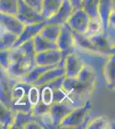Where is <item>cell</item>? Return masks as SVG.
Returning a JSON list of instances; mask_svg holds the SVG:
<instances>
[{"label": "cell", "instance_id": "1", "mask_svg": "<svg viewBox=\"0 0 115 129\" xmlns=\"http://www.w3.org/2000/svg\"><path fill=\"white\" fill-rule=\"evenodd\" d=\"M34 40H29L16 47H12L10 53V64L6 72L10 77L21 80L36 66Z\"/></svg>", "mask_w": 115, "mask_h": 129}, {"label": "cell", "instance_id": "2", "mask_svg": "<svg viewBox=\"0 0 115 129\" xmlns=\"http://www.w3.org/2000/svg\"><path fill=\"white\" fill-rule=\"evenodd\" d=\"M62 88L67 94L68 103L76 108L83 105L93 95L96 85H92L81 82L77 78L64 77Z\"/></svg>", "mask_w": 115, "mask_h": 129}, {"label": "cell", "instance_id": "3", "mask_svg": "<svg viewBox=\"0 0 115 129\" xmlns=\"http://www.w3.org/2000/svg\"><path fill=\"white\" fill-rule=\"evenodd\" d=\"M91 103L88 100L83 105L74 108L60 122L59 128H85L91 119Z\"/></svg>", "mask_w": 115, "mask_h": 129}, {"label": "cell", "instance_id": "4", "mask_svg": "<svg viewBox=\"0 0 115 129\" xmlns=\"http://www.w3.org/2000/svg\"><path fill=\"white\" fill-rule=\"evenodd\" d=\"M31 84L21 80H16L12 87L11 109L14 112H31L32 106L28 98V89Z\"/></svg>", "mask_w": 115, "mask_h": 129}, {"label": "cell", "instance_id": "5", "mask_svg": "<svg viewBox=\"0 0 115 129\" xmlns=\"http://www.w3.org/2000/svg\"><path fill=\"white\" fill-rule=\"evenodd\" d=\"M16 17L24 25L37 23L43 21H46L41 13L36 11L34 9L28 6L23 0H18L17 11L16 14Z\"/></svg>", "mask_w": 115, "mask_h": 129}, {"label": "cell", "instance_id": "6", "mask_svg": "<svg viewBox=\"0 0 115 129\" xmlns=\"http://www.w3.org/2000/svg\"><path fill=\"white\" fill-rule=\"evenodd\" d=\"M56 43L58 45V49L62 51L64 57L69 53H71L76 50L73 30L67 23L62 25L61 31H60V34L58 35Z\"/></svg>", "mask_w": 115, "mask_h": 129}, {"label": "cell", "instance_id": "7", "mask_svg": "<svg viewBox=\"0 0 115 129\" xmlns=\"http://www.w3.org/2000/svg\"><path fill=\"white\" fill-rule=\"evenodd\" d=\"M84 66V62L76 52L69 53L64 57V76L67 78H76Z\"/></svg>", "mask_w": 115, "mask_h": 129}, {"label": "cell", "instance_id": "8", "mask_svg": "<svg viewBox=\"0 0 115 129\" xmlns=\"http://www.w3.org/2000/svg\"><path fill=\"white\" fill-rule=\"evenodd\" d=\"M74 108L75 107L67 102H58L53 103L50 108L49 114L53 128H59L60 122L74 109Z\"/></svg>", "mask_w": 115, "mask_h": 129}, {"label": "cell", "instance_id": "9", "mask_svg": "<svg viewBox=\"0 0 115 129\" xmlns=\"http://www.w3.org/2000/svg\"><path fill=\"white\" fill-rule=\"evenodd\" d=\"M16 80L0 66V102L10 108L11 107L12 87Z\"/></svg>", "mask_w": 115, "mask_h": 129}, {"label": "cell", "instance_id": "10", "mask_svg": "<svg viewBox=\"0 0 115 129\" xmlns=\"http://www.w3.org/2000/svg\"><path fill=\"white\" fill-rule=\"evenodd\" d=\"M90 17L83 9L73 11L69 18L67 24L74 32L79 34H86Z\"/></svg>", "mask_w": 115, "mask_h": 129}, {"label": "cell", "instance_id": "11", "mask_svg": "<svg viewBox=\"0 0 115 129\" xmlns=\"http://www.w3.org/2000/svg\"><path fill=\"white\" fill-rule=\"evenodd\" d=\"M64 58L62 51L59 49L47 50L38 53L35 55V64L38 66H53L61 62Z\"/></svg>", "mask_w": 115, "mask_h": 129}, {"label": "cell", "instance_id": "12", "mask_svg": "<svg viewBox=\"0 0 115 129\" xmlns=\"http://www.w3.org/2000/svg\"><path fill=\"white\" fill-rule=\"evenodd\" d=\"M46 25V21L37 23L24 25V28L21 32L19 35H17L16 41H15L13 47H16L20 46L22 43L26 42L29 40H33L37 35L40 34V32L42 29V28Z\"/></svg>", "mask_w": 115, "mask_h": 129}, {"label": "cell", "instance_id": "13", "mask_svg": "<svg viewBox=\"0 0 115 129\" xmlns=\"http://www.w3.org/2000/svg\"><path fill=\"white\" fill-rule=\"evenodd\" d=\"M72 13L73 9L70 1L69 0H64L59 10L52 17L46 20V22L49 24H57L62 26V25L67 23L69 18L70 17Z\"/></svg>", "mask_w": 115, "mask_h": 129}, {"label": "cell", "instance_id": "14", "mask_svg": "<svg viewBox=\"0 0 115 129\" xmlns=\"http://www.w3.org/2000/svg\"><path fill=\"white\" fill-rule=\"evenodd\" d=\"M89 39L97 53L103 55H111L115 53V47L110 44L104 33L89 36Z\"/></svg>", "mask_w": 115, "mask_h": 129}, {"label": "cell", "instance_id": "15", "mask_svg": "<svg viewBox=\"0 0 115 129\" xmlns=\"http://www.w3.org/2000/svg\"><path fill=\"white\" fill-rule=\"evenodd\" d=\"M62 76H64V58H63V59L61 60V62H60L58 66L47 71L45 73L41 75L38 79L35 81L34 83H33L32 84L36 85V86H42V85L47 84L48 83L57 79V78H60Z\"/></svg>", "mask_w": 115, "mask_h": 129}, {"label": "cell", "instance_id": "16", "mask_svg": "<svg viewBox=\"0 0 115 129\" xmlns=\"http://www.w3.org/2000/svg\"><path fill=\"white\" fill-rule=\"evenodd\" d=\"M0 23L5 28L6 31H9L16 35H19L24 28L22 24L16 16L7 15L0 12Z\"/></svg>", "mask_w": 115, "mask_h": 129}, {"label": "cell", "instance_id": "17", "mask_svg": "<svg viewBox=\"0 0 115 129\" xmlns=\"http://www.w3.org/2000/svg\"><path fill=\"white\" fill-rule=\"evenodd\" d=\"M32 121H40L42 124L41 116L35 115L32 112H16L13 124L11 125V127L10 128H15V129L25 128L27 125Z\"/></svg>", "mask_w": 115, "mask_h": 129}, {"label": "cell", "instance_id": "18", "mask_svg": "<svg viewBox=\"0 0 115 129\" xmlns=\"http://www.w3.org/2000/svg\"><path fill=\"white\" fill-rule=\"evenodd\" d=\"M114 10V0H100L98 6V16L101 20L104 32L108 25V18Z\"/></svg>", "mask_w": 115, "mask_h": 129}, {"label": "cell", "instance_id": "19", "mask_svg": "<svg viewBox=\"0 0 115 129\" xmlns=\"http://www.w3.org/2000/svg\"><path fill=\"white\" fill-rule=\"evenodd\" d=\"M114 69H115V53L108 56L102 69L103 78H105L106 87L108 89L114 88Z\"/></svg>", "mask_w": 115, "mask_h": 129}, {"label": "cell", "instance_id": "20", "mask_svg": "<svg viewBox=\"0 0 115 129\" xmlns=\"http://www.w3.org/2000/svg\"><path fill=\"white\" fill-rule=\"evenodd\" d=\"M76 78L78 80H80L83 83H85V84L97 85L98 73L95 68H93L89 64H84V66L79 72V74L77 75Z\"/></svg>", "mask_w": 115, "mask_h": 129}, {"label": "cell", "instance_id": "21", "mask_svg": "<svg viewBox=\"0 0 115 129\" xmlns=\"http://www.w3.org/2000/svg\"><path fill=\"white\" fill-rule=\"evenodd\" d=\"M59 64H53V66H36L34 67H33L29 72L27 73L23 78L21 79V81H23V82L28 83V84H33L36 81L41 75H43L47 71L54 68L56 66H58Z\"/></svg>", "mask_w": 115, "mask_h": 129}, {"label": "cell", "instance_id": "22", "mask_svg": "<svg viewBox=\"0 0 115 129\" xmlns=\"http://www.w3.org/2000/svg\"><path fill=\"white\" fill-rule=\"evenodd\" d=\"M73 35H74L76 48L82 50V51L97 53L95 47L92 44L89 36H87L85 34H79V33L74 32V31H73Z\"/></svg>", "mask_w": 115, "mask_h": 129}, {"label": "cell", "instance_id": "23", "mask_svg": "<svg viewBox=\"0 0 115 129\" xmlns=\"http://www.w3.org/2000/svg\"><path fill=\"white\" fill-rule=\"evenodd\" d=\"M64 0H43L41 6V15L45 20L52 17L59 10Z\"/></svg>", "mask_w": 115, "mask_h": 129}, {"label": "cell", "instance_id": "24", "mask_svg": "<svg viewBox=\"0 0 115 129\" xmlns=\"http://www.w3.org/2000/svg\"><path fill=\"white\" fill-rule=\"evenodd\" d=\"M16 112L11 108L8 107L0 102V124L4 126V129H10L13 124Z\"/></svg>", "mask_w": 115, "mask_h": 129}, {"label": "cell", "instance_id": "25", "mask_svg": "<svg viewBox=\"0 0 115 129\" xmlns=\"http://www.w3.org/2000/svg\"><path fill=\"white\" fill-rule=\"evenodd\" d=\"M33 40H34V50L36 52V53L47 51V50L58 49L57 43L47 40L41 34L37 35Z\"/></svg>", "mask_w": 115, "mask_h": 129}, {"label": "cell", "instance_id": "26", "mask_svg": "<svg viewBox=\"0 0 115 129\" xmlns=\"http://www.w3.org/2000/svg\"><path fill=\"white\" fill-rule=\"evenodd\" d=\"M61 27L62 26L60 25L49 24L46 22V25L42 28L40 34L47 40L56 42L58 38V35L60 34V31H61Z\"/></svg>", "mask_w": 115, "mask_h": 129}, {"label": "cell", "instance_id": "27", "mask_svg": "<svg viewBox=\"0 0 115 129\" xmlns=\"http://www.w3.org/2000/svg\"><path fill=\"white\" fill-rule=\"evenodd\" d=\"M111 120L106 116H97L95 118H92L87 124V129H109L113 128Z\"/></svg>", "mask_w": 115, "mask_h": 129}, {"label": "cell", "instance_id": "28", "mask_svg": "<svg viewBox=\"0 0 115 129\" xmlns=\"http://www.w3.org/2000/svg\"><path fill=\"white\" fill-rule=\"evenodd\" d=\"M101 33H104V28H103V25H102L101 20L100 19L99 16L90 18L89 25H88L87 32L85 35L89 37L95 35L101 34Z\"/></svg>", "mask_w": 115, "mask_h": 129}, {"label": "cell", "instance_id": "29", "mask_svg": "<svg viewBox=\"0 0 115 129\" xmlns=\"http://www.w3.org/2000/svg\"><path fill=\"white\" fill-rule=\"evenodd\" d=\"M18 0H0V12L16 16Z\"/></svg>", "mask_w": 115, "mask_h": 129}, {"label": "cell", "instance_id": "30", "mask_svg": "<svg viewBox=\"0 0 115 129\" xmlns=\"http://www.w3.org/2000/svg\"><path fill=\"white\" fill-rule=\"evenodd\" d=\"M17 35L9 31H5L0 35V50L10 49L13 47Z\"/></svg>", "mask_w": 115, "mask_h": 129}, {"label": "cell", "instance_id": "31", "mask_svg": "<svg viewBox=\"0 0 115 129\" xmlns=\"http://www.w3.org/2000/svg\"><path fill=\"white\" fill-rule=\"evenodd\" d=\"M100 0H83L82 9L89 16V17H97L98 16V6Z\"/></svg>", "mask_w": 115, "mask_h": 129}, {"label": "cell", "instance_id": "32", "mask_svg": "<svg viewBox=\"0 0 115 129\" xmlns=\"http://www.w3.org/2000/svg\"><path fill=\"white\" fill-rule=\"evenodd\" d=\"M28 98L30 105L34 106L40 101V86H36L31 84V86L28 89Z\"/></svg>", "mask_w": 115, "mask_h": 129}, {"label": "cell", "instance_id": "33", "mask_svg": "<svg viewBox=\"0 0 115 129\" xmlns=\"http://www.w3.org/2000/svg\"><path fill=\"white\" fill-rule=\"evenodd\" d=\"M11 49L12 48L0 50V66L5 70H7L10 64Z\"/></svg>", "mask_w": 115, "mask_h": 129}, {"label": "cell", "instance_id": "34", "mask_svg": "<svg viewBox=\"0 0 115 129\" xmlns=\"http://www.w3.org/2000/svg\"><path fill=\"white\" fill-rule=\"evenodd\" d=\"M50 108H51V106L45 105L41 101H39V103L37 104H35L32 107V111L31 112L37 116H41L47 113H49Z\"/></svg>", "mask_w": 115, "mask_h": 129}, {"label": "cell", "instance_id": "35", "mask_svg": "<svg viewBox=\"0 0 115 129\" xmlns=\"http://www.w3.org/2000/svg\"><path fill=\"white\" fill-rule=\"evenodd\" d=\"M24 3H26L28 6L34 9L36 11L41 13V6H42L43 0H23Z\"/></svg>", "mask_w": 115, "mask_h": 129}, {"label": "cell", "instance_id": "36", "mask_svg": "<svg viewBox=\"0 0 115 129\" xmlns=\"http://www.w3.org/2000/svg\"><path fill=\"white\" fill-rule=\"evenodd\" d=\"M69 1H70V5L72 6L73 11L82 9V2H83V0H69Z\"/></svg>", "mask_w": 115, "mask_h": 129}, {"label": "cell", "instance_id": "37", "mask_svg": "<svg viewBox=\"0 0 115 129\" xmlns=\"http://www.w3.org/2000/svg\"><path fill=\"white\" fill-rule=\"evenodd\" d=\"M0 129H4V126H2V125H1V124H0Z\"/></svg>", "mask_w": 115, "mask_h": 129}]
</instances>
